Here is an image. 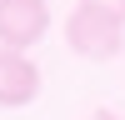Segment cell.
I'll use <instances>...</instances> for the list:
<instances>
[{
  "mask_svg": "<svg viewBox=\"0 0 125 120\" xmlns=\"http://www.w3.org/2000/svg\"><path fill=\"white\" fill-rule=\"evenodd\" d=\"M65 45L85 60H115L125 45V20L105 15V10H90V5H75L65 15Z\"/></svg>",
  "mask_w": 125,
  "mask_h": 120,
  "instance_id": "1",
  "label": "cell"
},
{
  "mask_svg": "<svg viewBox=\"0 0 125 120\" xmlns=\"http://www.w3.org/2000/svg\"><path fill=\"white\" fill-rule=\"evenodd\" d=\"M50 30V5L45 0H5L0 5V45L20 50L25 55L30 45H40Z\"/></svg>",
  "mask_w": 125,
  "mask_h": 120,
  "instance_id": "2",
  "label": "cell"
},
{
  "mask_svg": "<svg viewBox=\"0 0 125 120\" xmlns=\"http://www.w3.org/2000/svg\"><path fill=\"white\" fill-rule=\"evenodd\" d=\"M35 95H40V70H35V60L0 45V105H5V110H20V105H30Z\"/></svg>",
  "mask_w": 125,
  "mask_h": 120,
  "instance_id": "3",
  "label": "cell"
},
{
  "mask_svg": "<svg viewBox=\"0 0 125 120\" xmlns=\"http://www.w3.org/2000/svg\"><path fill=\"white\" fill-rule=\"evenodd\" d=\"M80 5H90V10H105V15L125 20V0H80Z\"/></svg>",
  "mask_w": 125,
  "mask_h": 120,
  "instance_id": "4",
  "label": "cell"
},
{
  "mask_svg": "<svg viewBox=\"0 0 125 120\" xmlns=\"http://www.w3.org/2000/svg\"><path fill=\"white\" fill-rule=\"evenodd\" d=\"M90 120H120V115H110V110H100V115H90Z\"/></svg>",
  "mask_w": 125,
  "mask_h": 120,
  "instance_id": "5",
  "label": "cell"
},
{
  "mask_svg": "<svg viewBox=\"0 0 125 120\" xmlns=\"http://www.w3.org/2000/svg\"><path fill=\"white\" fill-rule=\"evenodd\" d=\"M0 5H5V0H0Z\"/></svg>",
  "mask_w": 125,
  "mask_h": 120,
  "instance_id": "6",
  "label": "cell"
}]
</instances>
